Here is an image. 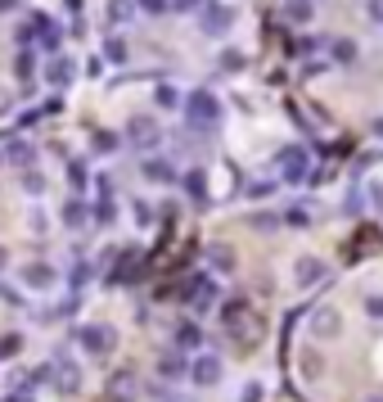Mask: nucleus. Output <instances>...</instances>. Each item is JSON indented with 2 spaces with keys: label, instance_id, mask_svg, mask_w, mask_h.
Returning a JSON list of instances; mask_svg holds the SVG:
<instances>
[{
  "label": "nucleus",
  "instance_id": "1",
  "mask_svg": "<svg viewBox=\"0 0 383 402\" xmlns=\"http://www.w3.org/2000/svg\"><path fill=\"white\" fill-rule=\"evenodd\" d=\"M221 325H226V335L234 339L239 348H253L257 339H262V316H257L248 303H226V316H221Z\"/></svg>",
  "mask_w": 383,
  "mask_h": 402
},
{
  "label": "nucleus",
  "instance_id": "2",
  "mask_svg": "<svg viewBox=\"0 0 383 402\" xmlns=\"http://www.w3.org/2000/svg\"><path fill=\"white\" fill-rule=\"evenodd\" d=\"M185 118H190L194 127H217L221 123V100L207 91H194L190 100H185Z\"/></svg>",
  "mask_w": 383,
  "mask_h": 402
},
{
  "label": "nucleus",
  "instance_id": "3",
  "mask_svg": "<svg viewBox=\"0 0 383 402\" xmlns=\"http://www.w3.org/2000/svg\"><path fill=\"white\" fill-rule=\"evenodd\" d=\"M113 344H118V335L108 330V325H86V330H81V348H86V352H95V357L113 352Z\"/></svg>",
  "mask_w": 383,
  "mask_h": 402
},
{
  "label": "nucleus",
  "instance_id": "4",
  "mask_svg": "<svg viewBox=\"0 0 383 402\" xmlns=\"http://www.w3.org/2000/svg\"><path fill=\"white\" fill-rule=\"evenodd\" d=\"M230 23H234V9H230V5H212V0L203 5V32H207V36L230 32Z\"/></svg>",
  "mask_w": 383,
  "mask_h": 402
},
{
  "label": "nucleus",
  "instance_id": "5",
  "mask_svg": "<svg viewBox=\"0 0 383 402\" xmlns=\"http://www.w3.org/2000/svg\"><path fill=\"white\" fill-rule=\"evenodd\" d=\"M280 167H284V181H302L307 177V150H302V145H293V150H284L280 154Z\"/></svg>",
  "mask_w": 383,
  "mask_h": 402
},
{
  "label": "nucleus",
  "instance_id": "6",
  "mask_svg": "<svg viewBox=\"0 0 383 402\" xmlns=\"http://www.w3.org/2000/svg\"><path fill=\"white\" fill-rule=\"evenodd\" d=\"M311 330H316L320 339H333V335H338V330H343V321H338V312H333V308H320V312H316V321H311Z\"/></svg>",
  "mask_w": 383,
  "mask_h": 402
},
{
  "label": "nucleus",
  "instance_id": "7",
  "mask_svg": "<svg viewBox=\"0 0 383 402\" xmlns=\"http://www.w3.org/2000/svg\"><path fill=\"white\" fill-rule=\"evenodd\" d=\"M320 280H329L325 262H316V258H302V262H298V285H320Z\"/></svg>",
  "mask_w": 383,
  "mask_h": 402
},
{
  "label": "nucleus",
  "instance_id": "8",
  "mask_svg": "<svg viewBox=\"0 0 383 402\" xmlns=\"http://www.w3.org/2000/svg\"><path fill=\"white\" fill-rule=\"evenodd\" d=\"M221 380V362L217 357H199L194 362V384H217Z\"/></svg>",
  "mask_w": 383,
  "mask_h": 402
},
{
  "label": "nucleus",
  "instance_id": "9",
  "mask_svg": "<svg viewBox=\"0 0 383 402\" xmlns=\"http://www.w3.org/2000/svg\"><path fill=\"white\" fill-rule=\"evenodd\" d=\"M131 140H135V145H154V140H158L154 118H131Z\"/></svg>",
  "mask_w": 383,
  "mask_h": 402
},
{
  "label": "nucleus",
  "instance_id": "10",
  "mask_svg": "<svg viewBox=\"0 0 383 402\" xmlns=\"http://www.w3.org/2000/svg\"><path fill=\"white\" fill-rule=\"evenodd\" d=\"M55 375H59V384H64V393H72V389L81 384V375H77V367H72V362H59Z\"/></svg>",
  "mask_w": 383,
  "mask_h": 402
},
{
  "label": "nucleus",
  "instance_id": "11",
  "mask_svg": "<svg viewBox=\"0 0 383 402\" xmlns=\"http://www.w3.org/2000/svg\"><path fill=\"white\" fill-rule=\"evenodd\" d=\"M144 177H149V181H158V186L176 181V172H171V163H158V158H154V163H144Z\"/></svg>",
  "mask_w": 383,
  "mask_h": 402
},
{
  "label": "nucleus",
  "instance_id": "12",
  "mask_svg": "<svg viewBox=\"0 0 383 402\" xmlns=\"http://www.w3.org/2000/svg\"><path fill=\"white\" fill-rule=\"evenodd\" d=\"M284 18H293V23H311V0H289V5H284Z\"/></svg>",
  "mask_w": 383,
  "mask_h": 402
},
{
  "label": "nucleus",
  "instance_id": "13",
  "mask_svg": "<svg viewBox=\"0 0 383 402\" xmlns=\"http://www.w3.org/2000/svg\"><path fill=\"white\" fill-rule=\"evenodd\" d=\"M23 276H28V285H36V289H45V285L55 280V272H50V267H41V262H36V267H28Z\"/></svg>",
  "mask_w": 383,
  "mask_h": 402
},
{
  "label": "nucleus",
  "instance_id": "14",
  "mask_svg": "<svg viewBox=\"0 0 383 402\" xmlns=\"http://www.w3.org/2000/svg\"><path fill=\"white\" fill-rule=\"evenodd\" d=\"M50 82H55V86H68V82H72V68H68V59H55V68H50Z\"/></svg>",
  "mask_w": 383,
  "mask_h": 402
},
{
  "label": "nucleus",
  "instance_id": "15",
  "mask_svg": "<svg viewBox=\"0 0 383 402\" xmlns=\"http://www.w3.org/2000/svg\"><path fill=\"white\" fill-rule=\"evenodd\" d=\"M333 59H338V64H356V45L352 41H333Z\"/></svg>",
  "mask_w": 383,
  "mask_h": 402
},
{
  "label": "nucleus",
  "instance_id": "16",
  "mask_svg": "<svg viewBox=\"0 0 383 402\" xmlns=\"http://www.w3.org/2000/svg\"><path fill=\"white\" fill-rule=\"evenodd\" d=\"M221 68H226V72H239V68H244V55H239V50H226V55H221Z\"/></svg>",
  "mask_w": 383,
  "mask_h": 402
},
{
  "label": "nucleus",
  "instance_id": "17",
  "mask_svg": "<svg viewBox=\"0 0 383 402\" xmlns=\"http://www.w3.org/2000/svg\"><path fill=\"white\" fill-rule=\"evenodd\" d=\"M158 104H163V108H176L181 100H176V91H171V86H158Z\"/></svg>",
  "mask_w": 383,
  "mask_h": 402
},
{
  "label": "nucleus",
  "instance_id": "18",
  "mask_svg": "<svg viewBox=\"0 0 383 402\" xmlns=\"http://www.w3.org/2000/svg\"><path fill=\"white\" fill-rule=\"evenodd\" d=\"M190 194H194V199H203V172H190Z\"/></svg>",
  "mask_w": 383,
  "mask_h": 402
},
{
  "label": "nucleus",
  "instance_id": "19",
  "mask_svg": "<svg viewBox=\"0 0 383 402\" xmlns=\"http://www.w3.org/2000/svg\"><path fill=\"white\" fill-rule=\"evenodd\" d=\"M181 371H185L181 357H167V362H163V375H181Z\"/></svg>",
  "mask_w": 383,
  "mask_h": 402
},
{
  "label": "nucleus",
  "instance_id": "20",
  "mask_svg": "<svg viewBox=\"0 0 383 402\" xmlns=\"http://www.w3.org/2000/svg\"><path fill=\"white\" fill-rule=\"evenodd\" d=\"M181 344L194 348V344H199V330H194V325H185V330H181Z\"/></svg>",
  "mask_w": 383,
  "mask_h": 402
},
{
  "label": "nucleus",
  "instance_id": "21",
  "mask_svg": "<svg viewBox=\"0 0 383 402\" xmlns=\"http://www.w3.org/2000/svg\"><path fill=\"white\" fill-rule=\"evenodd\" d=\"M244 402H262V384H248V393H244Z\"/></svg>",
  "mask_w": 383,
  "mask_h": 402
},
{
  "label": "nucleus",
  "instance_id": "22",
  "mask_svg": "<svg viewBox=\"0 0 383 402\" xmlns=\"http://www.w3.org/2000/svg\"><path fill=\"white\" fill-rule=\"evenodd\" d=\"M365 308H370V316H379V321H383V298H370Z\"/></svg>",
  "mask_w": 383,
  "mask_h": 402
},
{
  "label": "nucleus",
  "instance_id": "23",
  "mask_svg": "<svg viewBox=\"0 0 383 402\" xmlns=\"http://www.w3.org/2000/svg\"><path fill=\"white\" fill-rule=\"evenodd\" d=\"M370 203H379V208H383V186H370Z\"/></svg>",
  "mask_w": 383,
  "mask_h": 402
},
{
  "label": "nucleus",
  "instance_id": "24",
  "mask_svg": "<svg viewBox=\"0 0 383 402\" xmlns=\"http://www.w3.org/2000/svg\"><path fill=\"white\" fill-rule=\"evenodd\" d=\"M375 136H383V118H379V123H375Z\"/></svg>",
  "mask_w": 383,
  "mask_h": 402
},
{
  "label": "nucleus",
  "instance_id": "25",
  "mask_svg": "<svg viewBox=\"0 0 383 402\" xmlns=\"http://www.w3.org/2000/svg\"><path fill=\"white\" fill-rule=\"evenodd\" d=\"M365 402H383V393H375V398H365Z\"/></svg>",
  "mask_w": 383,
  "mask_h": 402
}]
</instances>
